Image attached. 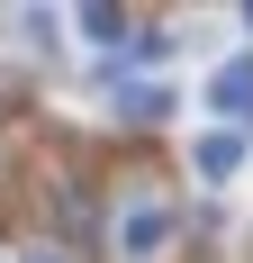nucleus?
<instances>
[{"mask_svg": "<svg viewBox=\"0 0 253 263\" xmlns=\"http://www.w3.org/2000/svg\"><path fill=\"white\" fill-rule=\"evenodd\" d=\"M235 163H244V136H226V127H217V136H199V173H208V182H226Z\"/></svg>", "mask_w": 253, "mask_h": 263, "instance_id": "nucleus-3", "label": "nucleus"}, {"mask_svg": "<svg viewBox=\"0 0 253 263\" xmlns=\"http://www.w3.org/2000/svg\"><path fill=\"white\" fill-rule=\"evenodd\" d=\"M163 236H172V209H163V200H126V209H118V254L145 263Z\"/></svg>", "mask_w": 253, "mask_h": 263, "instance_id": "nucleus-1", "label": "nucleus"}, {"mask_svg": "<svg viewBox=\"0 0 253 263\" xmlns=\"http://www.w3.org/2000/svg\"><path fill=\"white\" fill-rule=\"evenodd\" d=\"M208 100L226 109V118H253V64L235 54V64H217V82H208Z\"/></svg>", "mask_w": 253, "mask_h": 263, "instance_id": "nucleus-2", "label": "nucleus"}]
</instances>
